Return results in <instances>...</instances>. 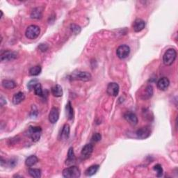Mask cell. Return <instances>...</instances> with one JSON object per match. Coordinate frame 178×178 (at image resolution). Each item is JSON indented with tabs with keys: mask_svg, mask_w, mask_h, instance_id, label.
Returning <instances> with one entry per match:
<instances>
[{
	"mask_svg": "<svg viewBox=\"0 0 178 178\" xmlns=\"http://www.w3.org/2000/svg\"><path fill=\"white\" fill-rule=\"evenodd\" d=\"M2 85L3 87L6 89H13L15 88L16 86H17V84H16L14 81L9 80H3L2 82Z\"/></svg>",
	"mask_w": 178,
	"mask_h": 178,
	"instance_id": "23",
	"label": "cell"
},
{
	"mask_svg": "<svg viewBox=\"0 0 178 178\" xmlns=\"http://www.w3.org/2000/svg\"><path fill=\"white\" fill-rule=\"evenodd\" d=\"M62 175L65 178H77L81 175V170L77 166L72 165L63 170Z\"/></svg>",
	"mask_w": 178,
	"mask_h": 178,
	"instance_id": "2",
	"label": "cell"
},
{
	"mask_svg": "<svg viewBox=\"0 0 178 178\" xmlns=\"http://www.w3.org/2000/svg\"><path fill=\"white\" fill-rule=\"evenodd\" d=\"M42 9L40 7L33 9L31 13V18L33 19H41L42 18Z\"/></svg>",
	"mask_w": 178,
	"mask_h": 178,
	"instance_id": "24",
	"label": "cell"
},
{
	"mask_svg": "<svg viewBox=\"0 0 178 178\" xmlns=\"http://www.w3.org/2000/svg\"><path fill=\"white\" fill-rule=\"evenodd\" d=\"M29 174L30 176L34 178H39L41 177V170L38 169H29Z\"/></svg>",
	"mask_w": 178,
	"mask_h": 178,
	"instance_id": "26",
	"label": "cell"
},
{
	"mask_svg": "<svg viewBox=\"0 0 178 178\" xmlns=\"http://www.w3.org/2000/svg\"><path fill=\"white\" fill-rule=\"evenodd\" d=\"M65 113H66L67 118L68 120H72L74 118V110L72 108V104L70 101L67 103L66 106H65Z\"/></svg>",
	"mask_w": 178,
	"mask_h": 178,
	"instance_id": "20",
	"label": "cell"
},
{
	"mask_svg": "<svg viewBox=\"0 0 178 178\" xmlns=\"http://www.w3.org/2000/svg\"><path fill=\"white\" fill-rule=\"evenodd\" d=\"M76 161V157L74 153L73 147H71L69 148L68 153V158L65 161V164L67 165H73Z\"/></svg>",
	"mask_w": 178,
	"mask_h": 178,
	"instance_id": "15",
	"label": "cell"
},
{
	"mask_svg": "<svg viewBox=\"0 0 178 178\" xmlns=\"http://www.w3.org/2000/svg\"><path fill=\"white\" fill-rule=\"evenodd\" d=\"M170 85V81L167 77H162L157 82V88L161 91H166Z\"/></svg>",
	"mask_w": 178,
	"mask_h": 178,
	"instance_id": "14",
	"label": "cell"
},
{
	"mask_svg": "<svg viewBox=\"0 0 178 178\" xmlns=\"http://www.w3.org/2000/svg\"><path fill=\"white\" fill-rule=\"evenodd\" d=\"M27 134L34 142H38L41 136L42 129L38 126H31L28 129Z\"/></svg>",
	"mask_w": 178,
	"mask_h": 178,
	"instance_id": "4",
	"label": "cell"
},
{
	"mask_svg": "<svg viewBox=\"0 0 178 178\" xmlns=\"http://www.w3.org/2000/svg\"><path fill=\"white\" fill-rule=\"evenodd\" d=\"M0 102H1V106L2 107H3L4 104H6V99H4L2 96H1V98H0Z\"/></svg>",
	"mask_w": 178,
	"mask_h": 178,
	"instance_id": "33",
	"label": "cell"
},
{
	"mask_svg": "<svg viewBox=\"0 0 178 178\" xmlns=\"http://www.w3.org/2000/svg\"><path fill=\"white\" fill-rule=\"evenodd\" d=\"M132 27L135 32H139L143 30L146 27V22L142 19L138 18L134 20Z\"/></svg>",
	"mask_w": 178,
	"mask_h": 178,
	"instance_id": "12",
	"label": "cell"
},
{
	"mask_svg": "<svg viewBox=\"0 0 178 178\" xmlns=\"http://www.w3.org/2000/svg\"><path fill=\"white\" fill-rule=\"evenodd\" d=\"M38 161V157L35 155H31L27 158L25 160V165L28 167H31L34 166L36 164H37Z\"/></svg>",
	"mask_w": 178,
	"mask_h": 178,
	"instance_id": "22",
	"label": "cell"
},
{
	"mask_svg": "<svg viewBox=\"0 0 178 178\" xmlns=\"http://www.w3.org/2000/svg\"><path fill=\"white\" fill-rule=\"evenodd\" d=\"M119 85L115 82H111L109 83L107 86V92L108 95H109L110 96L113 97H116L119 93Z\"/></svg>",
	"mask_w": 178,
	"mask_h": 178,
	"instance_id": "10",
	"label": "cell"
},
{
	"mask_svg": "<svg viewBox=\"0 0 178 178\" xmlns=\"http://www.w3.org/2000/svg\"><path fill=\"white\" fill-rule=\"evenodd\" d=\"M72 79L77 80H80L82 81H88L91 80L92 76L91 73L88 72L83 71H77L75 72L72 74Z\"/></svg>",
	"mask_w": 178,
	"mask_h": 178,
	"instance_id": "5",
	"label": "cell"
},
{
	"mask_svg": "<svg viewBox=\"0 0 178 178\" xmlns=\"http://www.w3.org/2000/svg\"><path fill=\"white\" fill-rule=\"evenodd\" d=\"M124 118L128 123L132 125H136L138 123V118L136 115L133 112H127L124 114Z\"/></svg>",
	"mask_w": 178,
	"mask_h": 178,
	"instance_id": "13",
	"label": "cell"
},
{
	"mask_svg": "<svg viewBox=\"0 0 178 178\" xmlns=\"http://www.w3.org/2000/svg\"><path fill=\"white\" fill-rule=\"evenodd\" d=\"M130 54V48L127 45H122L117 48L116 54L120 59L126 58Z\"/></svg>",
	"mask_w": 178,
	"mask_h": 178,
	"instance_id": "6",
	"label": "cell"
},
{
	"mask_svg": "<svg viewBox=\"0 0 178 178\" xmlns=\"http://www.w3.org/2000/svg\"><path fill=\"white\" fill-rule=\"evenodd\" d=\"M41 33V29L37 25H32L29 26V27L26 29L25 31V36L28 39L30 40H34V39L37 38L38 36L40 35Z\"/></svg>",
	"mask_w": 178,
	"mask_h": 178,
	"instance_id": "3",
	"label": "cell"
},
{
	"mask_svg": "<svg viewBox=\"0 0 178 178\" xmlns=\"http://www.w3.org/2000/svg\"><path fill=\"white\" fill-rule=\"evenodd\" d=\"M34 91L35 95H38V96H40V97L43 96V91H42V86L40 83H38L37 85L36 86Z\"/></svg>",
	"mask_w": 178,
	"mask_h": 178,
	"instance_id": "28",
	"label": "cell"
},
{
	"mask_svg": "<svg viewBox=\"0 0 178 178\" xmlns=\"http://www.w3.org/2000/svg\"><path fill=\"white\" fill-rule=\"evenodd\" d=\"M136 137L139 139H146L151 135V129L150 127L145 126L138 129L136 131Z\"/></svg>",
	"mask_w": 178,
	"mask_h": 178,
	"instance_id": "7",
	"label": "cell"
},
{
	"mask_svg": "<svg viewBox=\"0 0 178 178\" xmlns=\"http://www.w3.org/2000/svg\"><path fill=\"white\" fill-rule=\"evenodd\" d=\"M51 91H52V95H53L54 97H61L63 95V93H64L62 87L58 84L55 85L54 86L52 87Z\"/></svg>",
	"mask_w": 178,
	"mask_h": 178,
	"instance_id": "21",
	"label": "cell"
},
{
	"mask_svg": "<svg viewBox=\"0 0 178 178\" xmlns=\"http://www.w3.org/2000/svg\"><path fill=\"white\" fill-rule=\"evenodd\" d=\"M25 94L23 93L22 92H18V93H15L14 95V97H13L12 102L14 104L17 105V104H20L21 103H22V102L25 100Z\"/></svg>",
	"mask_w": 178,
	"mask_h": 178,
	"instance_id": "17",
	"label": "cell"
},
{
	"mask_svg": "<svg viewBox=\"0 0 178 178\" xmlns=\"http://www.w3.org/2000/svg\"><path fill=\"white\" fill-rule=\"evenodd\" d=\"M153 95V88L151 85H148L146 87L145 89L144 93L142 94V96L141 98L143 99V100H147V99H150L152 97Z\"/></svg>",
	"mask_w": 178,
	"mask_h": 178,
	"instance_id": "19",
	"label": "cell"
},
{
	"mask_svg": "<svg viewBox=\"0 0 178 178\" xmlns=\"http://www.w3.org/2000/svg\"><path fill=\"white\" fill-rule=\"evenodd\" d=\"M70 125L68 124H65L62 128L61 132L60 134L61 139L67 140L69 138V136H70Z\"/></svg>",
	"mask_w": 178,
	"mask_h": 178,
	"instance_id": "16",
	"label": "cell"
},
{
	"mask_svg": "<svg viewBox=\"0 0 178 178\" xmlns=\"http://www.w3.org/2000/svg\"><path fill=\"white\" fill-rule=\"evenodd\" d=\"M154 170H155L157 172V177H162L163 174H164V170L162 169V166H161V164H156L155 166H154L153 168Z\"/></svg>",
	"mask_w": 178,
	"mask_h": 178,
	"instance_id": "27",
	"label": "cell"
},
{
	"mask_svg": "<svg viewBox=\"0 0 178 178\" xmlns=\"http://www.w3.org/2000/svg\"><path fill=\"white\" fill-rule=\"evenodd\" d=\"M49 121L52 124H55L59 118V109L57 107L52 108L49 114Z\"/></svg>",
	"mask_w": 178,
	"mask_h": 178,
	"instance_id": "11",
	"label": "cell"
},
{
	"mask_svg": "<svg viewBox=\"0 0 178 178\" xmlns=\"http://www.w3.org/2000/svg\"><path fill=\"white\" fill-rule=\"evenodd\" d=\"M18 57L17 52L11 50H6L1 54L0 59L2 61H11L15 60Z\"/></svg>",
	"mask_w": 178,
	"mask_h": 178,
	"instance_id": "8",
	"label": "cell"
},
{
	"mask_svg": "<svg viewBox=\"0 0 178 178\" xmlns=\"http://www.w3.org/2000/svg\"><path fill=\"white\" fill-rule=\"evenodd\" d=\"M93 149L94 147L93 144L88 143L86 145H85L83 148H82L81 152V155L82 158L84 159H88V158L91 156L92 153H93Z\"/></svg>",
	"mask_w": 178,
	"mask_h": 178,
	"instance_id": "9",
	"label": "cell"
},
{
	"mask_svg": "<svg viewBox=\"0 0 178 178\" xmlns=\"http://www.w3.org/2000/svg\"><path fill=\"white\" fill-rule=\"evenodd\" d=\"M70 29L75 34H78L81 32V27H80V26L76 24H71Z\"/></svg>",
	"mask_w": 178,
	"mask_h": 178,
	"instance_id": "29",
	"label": "cell"
},
{
	"mask_svg": "<svg viewBox=\"0 0 178 178\" xmlns=\"http://www.w3.org/2000/svg\"><path fill=\"white\" fill-rule=\"evenodd\" d=\"M38 83L39 82L38 81V80H36V79H34V80H32L29 81L27 84V87L29 89V91L34 90L36 86L37 85Z\"/></svg>",
	"mask_w": 178,
	"mask_h": 178,
	"instance_id": "30",
	"label": "cell"
},
{
	"mask_svg": "<svg viewBox=\"0 0 178 178\" xmlns=\"http://www.w3.org/2000/svg\"><path fill=\"white\" fill-rule=\"evenodd\" d=\"M101 138L102 136L100 133H95L92 136V141H94V142H98V141L101 140Z\"/></svg>",
	"mask_w": 178,
	"mask_h": 178,
	"instance_id": "31",
	"label": "cell"
},
{
	"mask_svg": "<svg viewBox=\"0 0 178 178\" xmlns=\"http://www.w3.org/2000/svg\"><path fill=\"white\" fill-rule=\"evenodd\" d=\"M42 71V68L40 65H36L30 68V70L29 71V74L30 76H33V77H35V76H38L41 74V72Z\"/></svg>",
	"mask_w": 178,
	"mask_h": 178,
	"instance_id": "25",
	"label": "cell"
},
{
	"mask_svg": "<svg viewBox=\"0 0 178 178\" xmlns=\"http://www.w3.org/2000/svg\"><path fill=\"white\" fill-rule=\"evenodd\" d=\"M38 48L39 49L41 52H46L48 49V45L47 44H45V43H41L40 44V45L38 46Z\"/></svg>",
	"mask_w": 178,
	"mask_h": 178,
	"instance_id": "32",
	"label": "cell"
},
{
	"mask_svg": "<svg viewBox=\"0 0 178 178\" xmlns=\"http://www.w3.org/2000/svg\"><path fill=\"white\" fill-rule=\"evenodd\" d=\"M177 58V52L175 49L170 48L167 49L163 56V62L165 65H172Z\"/></svg>",
	"mask_w": 178,
	"mask_h": 178,
	"instance_id": "1",
	"label": "cell"
},
{
	"mask_svg": "<svg viewBox=\"0 0 178 178\" xmlns=\"http://www.w3.org/2000/svg\"><path fill=\"white\" fill-rule=\"evenodd\" d=\"M99 169H100V166H99V165H97V164L93 165V166L88 167V169L86 170L85 175L88 177L93 176L95 174H96Z\"/></svg>",
	"mask_w": 178,
	"mask_h": 178,
	"instance_id": "18",
	"label": "cell"
}]
</instances>
